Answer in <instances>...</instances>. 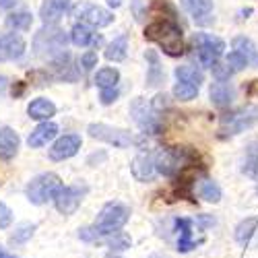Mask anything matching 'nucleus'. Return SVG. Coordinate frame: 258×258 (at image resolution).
Here are the masks:
<instances>
[{"mask_svg": "<svg viewBox=\"0 0 258 258\" xmlns=\"http://www.w3.org/2000/svg\"><path fill=\"white\" fill-rule=\"evenodd\" d=\"M128 219H131V209L126 205L116 201L105 203L97 215L95 223L79 229V238L83 242H103L107 235L120 231L128 223Z\"/></svg>", "mask_w": 258, "mask_h": 258, "instance_id": "f257e3e1", "label": "nucleus"}, {"mask_svg": "<svg viewBox=\"0 0 258 258\" xmlns=\"http://www.w3.org/2000/svg\"><path fill=\"white\" fill-rule=\"evenodd\" d=\"M145 39L157 44L167 56L178 58L184 54V33L176 19H157L145 27Z\"/></svg>", "mask_w": 258, "mask_h": 258, "instance_id": "f03ea898", "label": "nucleus"}, {"mask_svg": "<svg viewBox=\"0 0 258 258\" xmlns=\"http://www.w3.org/2000/svg\"><path fill=\"white\" fill-rule=\"evenodd\" d=\"M33 50L39 58L58 60L67 54V33L56 25H44L33 37Z\"/></svg>", "mask_w": 258, "mask_h": 258, "instance_id": "7ed1b4c3", "label": "nucleus"}, {"mask_svg": "<svg viewBox=\"0 0 258 258\" xmlns=\"http://www.w3.org/2000/svg\"><path fill=\"white\" fill-rule=\"evenodd\" d=\"M258 124V105H244L240 110H233L225 116H221L219 126V139H229L244 131H250Z\"/></svg>", "mask_w": 258, "mask_h": 258, "instance_id": "20e7f679", "label": "nucleus"}, {"mask_svg": "<svg viewBox=\"0 0 258 258\" xmlns=\"http://www.w3.org/2000/svg\"><path fill=\"white\" fill-rule=\"evenodd\" d=\"M62 180L60 176L52 174V171H48V174H39L35 176L27 188H25V195H27V201L31 205H46L48 201H54L56 195L62 190Z\"/></svg>", "mask_w": 258, "mask_h": 258, "instance_id": "39448f33", "label": "nucleus"}, {"mask_svg": "<svg viewBox=\"0 0 258 258\" xmlns=\"http://www.w3.org/2000/svg\"><path fill=\"white\" fill-rule=\"evenodd\" d=\"M192 46L197 50V56L201 60L203 67L213 69L217 64L225 52V41L217 35H211V33H195L192 35Z\"/></svg>", "mask_w": 258, "mask_h": 258, "instance_id": "423d86ee", "label": "nucleus"}, {"mask_svg": "<svg viewBox=\"0 0 258 258\" xmlns=\"http://www.w3.org/2000/svg\"><path fill=\"white\" fill-rule=\"evenodd\" d=\"M131 116L145 135H159L161 133L163 124L159 120V112H155L153 103L147 101L145 97H137L131 103Z\"/></svg>", "mask_w": 258, "mask_h": 258, "instance_id": "0eeeda50", "label": "nucleus"}, {"mask_svg": "<svg viewBox=\"0 0 258 258\" xmlns=\"http://www.w3.org/2000/svg\"><path fill=\"white\" fill-rule=\"evenodd\" d=\"M87 133L91 139H97L101 143L107 145H114L118 149H126L135 143V137L131 133L122 131V128H114V126H107V124H89Z\"/></svg>", "mask_w": 258, "mask_h": 258, "instance_id": "6e6552de", "label": "nucleus"}, {"mask_svg": "<svg viewBox=\"0 0 258 258\" xmlns=\"http://www.w3.org/2000/svg\"><path fill=\"white\" fill-rule=\"evenodd\" d=\"M87 192H89L87 184H73V186H64V188L58 192V195H56V199H54L56 211H58L60 215H73V213L81 207L83 199L87 197Z\"/></svg>", "mask_w": 258, "mask_h": 258, "instance_id": "1a4fd4ad", "label": "nucleus"}, {"mask_svg": "<svg viewBox=\"0 0 258 258\" xmlns=\"http://www.w3.org/2000/svg\"><path fill=\"white\" fill-rule=\"evenodd\" d=\"M73 17L91 27H107L114 21V15L110 11H105L97 5H91V3H79L73 9Z\"/></svg>", "mask_w": 258, "mask_h": 258, "instance_id": "9d476101", "label": "nucleus"}, {"mask_svg": "<svg viewBox=\"0 0 258 258\" xmlns=\"http://www.w3.org/2000/svg\"><path fill=\"white\" fill-rule=\"evenodd\" d=\"M174 229L178 233V242H176L178 252H190L199 244H203V238H195V223H192V219L178 217L174 221Z\"/></svg>", "mask_w": 258, "mask_h": 258, "instance_id": "9b49d317", "label": "nucleus"}, {"mask_svg": "<svg viewBox=\"0 0 258 258\" xmlns=\"http://www.w3.org/2000/svg\"><path fill=\"white\" fill-rule=\"evenodd\" d=\"M83 141L79 135H64L60 137L52 147H50V159L52 161H64V159H71L79 153Z\"/></svg>", "mask_w": 258, "mask_h": 258, "instance_id": "f8f14e48", "label": "nucleus"}, {"mask_svg": "<svg viewBox=\"0 0 258 258\" xmlns=\"http://www.w3.org/2000/svg\"><path fill=\"white\" fill-rule=\"evenodd\" d=\"M131 169H133L135 180H139V182H151V180L157 176L155 153H151V151H143V153H139V155L133 159Z\"/></svg>", "mask_w": 258, "mask_h": 258, "instance_id": "ddd939ff", "label": "nucleus"}, {"mask_svg": "<svg viewBox=\"0 0 258 258\" xmlns=\"http://www.w3.org/2000/svg\"><path fill=\"white\" fill-rule=\"evenodd\" d=\"M25 54V39L19 33L0 35V62H13L23 58Z\"/></svg>", "mask_w": 258, "mask_h": 258, "instance_id": "4468645a", "label": "nucleus"}, {"mask_svg": "<svg viewBox=\"0 0 258 258\" xmlns=\"http://www.w3.org/2000/svg\"><path fill=\"white\" fill-rule=\"evenodd\" d=\"M235 242L244 248H258V217H246L233 231Z\"/></svg>", "mask_w": 258, "mask_h": 258, "instance_id": "2eb2a0df", "label": "nucleus"}, {"mask_svg": "<svg viewBox=\"0 0 258 258\" xmlns=\"http://www.w3.org/2000/svg\"><path fill=\"white\" fill-rule=\"evenodd\" d=\"M182 5L199 25H211L215 21L213 19V0H182Z\"/></svg>", "mask_w": 258, "mask_h": 258, "instance_id": "dca6fc26", "label": "nucleus"}, {"mask_svg": "<svg viewBox=\"0 0 258 258\" xmlns=\"http://www.w3.org/2000/svg\"><path fill=\"white\" fill-rule=\"evenodd\" d=\"M71 9V0H44V5L39 9V17L44 21V25H56Z\"/></svg>", "mask_w": 258, "mask_h": 258, "instance_id": "f3484780", "label": "nucleus"}, {"mask_svg": "<svg viewBox=\"0 0 258 258\" xmlns=\"http://www.w3.org/2000/svg\"><path fill=\"white\" fill-rule=\"evenodd\" d=\"M56 135H58V126H56L54 122L46 120V122L37 124L33 131L29 133V137H27V145H29L31 149H39V147L48 145Z\"/></svg>", "mask_w": 258, "mask_h": 258, "instance_id": "a211bd4d", "label": "nucleus"}, {"mask_svg": "<svg viewBox=\"0 0 258 258\" xmlns=\"http://www.w3.org/2000/svg\"><path fill=\"white\" fill-rule=\"evenodd\" d=\"M209 97L215 107H229L235 97V89L227 81H215L209 87Z\"/></svg>", "mask_w": 258, "mask_h": 258, "instance_id": "6ab92c4d", "label": "nucleus"}, {"mask_svg": "<svg viewBox=\"0 0 258 258\" xmlns=\"http://www.w3.org/2000/svg\"><path fill=\"white\" fill-rule=\"evenodd\" d=\"M19 147H21V139L13 128L9 126L0 128V159L11 161L19 153Z\"/></svg>", "mask_w": 258, "mask_h": 258, "instance_id": "aec40b11", "label": "nucleus"}, {"mask_svg": "<svg viewBox=\"0 0 258 258\" xmlns=\"http://www.w3.org/2000/svg\"><path fill=\"white\" fill-rule=\"evenodd\" d=\"M71 41L79 48H87V46H99L101 44V35L93 33L89 25L85 23H77L71 29Z\"/></svg>", "mask_w": 258, "mask_h": 258, "instance_id": "412c9836", "label": "nucleus"}, {"mask_svg": "<svg viewBox=\"0 0 258 258\" xmlns=\"http://www.w3.org/2000/svg\"><path fill=\"white\" fill-rule=\"evenodd\" d=\"M27 114L33 120H44L46 122L56 114V105L46 97H37L27 105Z\"/></svg>", "mask_w": 258, "mask_h": 258, "instance_id": "4be33fe9", "label": "nucleus"}, {"mask_svg": "<svg viewBox=\"0 0 258 258\" xmlns=\"http://www.w3.org/2000/svg\"><path fill=\"white\" fill-rule=\"evenodd\" d=\"M231 48H233L235 52H240V54L248 60V64H252V67H258V48H256V44H254L250 37H246V35L233 37Z\"/></svg>", "mask_w": 258, "mask_h": 258, "instance_id": "5701e85b", "label": "nucleus"}, {"mask_svg": "<svg viewBox=\"0 0 258 258\" xmlns=\"http://www.w3.org/2000/svg\"><path fill=\"white\" fill-rule=\"evenodd\" d=\"M145 58L149 62V73H147V85L149 87H157V85L163 83L165 79V73L161 69V64H159V56L155 50H147L145 52Z\"/></svg>", "mask_w": 258, "mask_h": 258, "instance_id": "b1692460", "label": "nucleus"}, {"mask_svg": "<svg viewBox=\"0 0 258 258\" xmlns=\"http://www.w3.org/2000/svg\"><path fill=\"white\" fill-rule=\"evenodd\" d=\"M126 50H128V35H120L112 41V44H107L105 58L110 62H122L126 58Z\"/></svg>", "mask_w": 258, "mask_h": 258, "instance_id": "393cba45", "label": "nucleus"}, {"mask_svg": "<svg viewBox=\"0 0 258 258\" xmlns=\"http://www.w3.org/2000/svg\"><path fill=\"white\" fill-rule=\"evenodd\" d=\"M199 89H201V85H197V83L178 81L174 85V97L180 99V101H192V99L199 95Z\"/></svg>", "mask_w": 258, "mask_h": 258, "instance_id": "a878e982", "label": "nucleus"}, {"mask_svg": "<svg viewBox=\"0 0 258 258\" xmlns=\"http://www.w3.org/2000/svg\"><path fill=\"white\" fill-rule=\"evenodd\" d=\"M95 85L99 89H110V87H118V81H120V73L116 69H101L95 75Z\"/></svg>", "mask_w": 258, "mask_h": 258, "instance_id": "bb28decb", "label": "nucleus"}, {"mask_svg": "<svg viewBox=\"0 0 258 258\" xmlns=\"http://www.w3.org/2000/svg\"><path fill=\"white\" fill-rule=\"evenodd\" d=\"M174 75H176L178 81H190V83H197V85H201L205 81L203 71L197 69V67H192V64H182V67H178L174 71Z\"/></svg>", "mask_w": 258, "mask_h": 258, "instance_id": "cd10ccee", "label": "nucleus"}, {"mask_svg": "<svg viewBox=\"0 0 258 258\" xmlns=\"http://www.w3.org/2000/svg\"><path fill=\"white\" fill-rule=\"evenodd\" d=\"M31 21H33L31 13L19 11V13H13V15L7 17V27H11V29H15V31H25V29L31 27Z\"/></svg>", "mask_w": 258, "mask_h": 258, "instance_id": "c85d7f7f", "label": "nucleus"}, {"mask_svg": "<svg viewBox=\"0 0 258 258\" xmlns=\"http://www.w3.org/2000/svg\"><path fill=\"white\" fill-rule=\"evenodd\" d=\"M199 195H201L203 201L215 205V203H219V201H221V188H219V184L215 182V180H205V182H201Z\"/></svg>", "mask_w": 258, "mask_h": 258, "instance_id": "c756f323", "label": "nucleus"}, {"mask_svg": "<svg viewBox=\"0 0 258 258\" xmlns=\"http://www.w3.org/2000/svg\"><path fill=\"white\" fill-rule=\"evenodd\" d=\"M103 242L107 244V248H112V250H128V248H131V244H133L131 235L124 233V231H116L112 235H107Z\"/></svg>", "mask_w": 258, "mask_h": 258, "instance_id": "7c9ffc66", "label": "nucleus"}, {"mask_svg": "<svg viewBox=\"0 0 258 258\" xmlns=\"http://www.w3.org/2000/svg\"><path fill=\"white\" fill-rule=\"evenodd\" d=\"M35 223H25V225H21L11 238H9V242L13 244V246H19V244H25L31 235H33V231H35Z\"/></svg>", "mask_w": 258, "mask_h": 258, "instance_id": "2f4dec72", "label": "nucleus"}, {"mask_svg": "<svg viewBox=\"0 0 258 258\" xmlns=\"http://www.w3.org/2000/svg\"><path fill=\"white\" fill-rule=\"evenodd\" d=\"M225 64L229 67V71L235 75V73H240V71H244L246 67H248V60L240 54V52H235V50H231L227 56H225Z\"/></svg>", "mask_w": 258, "mask_h": 258, "instance_id": "473e14b6", "label": "nucleus"}, {"mask_svg": "<svg viewBox=\"0 0 258 258\" xmlns=\"http://www.w3.org/2000/svg\"><path fill=\"white\" fill-rule=\"evenodd\" d=\"M242 174L258 182V153H250L242 163Z\"/></svg>", "mask_w": 258, "mask_h": 258, "instance_id": "72a5a7b5", "label": "nucleus"}, {"mask_svg": "<svg viewBox=\"0 0 258 258\" xmlns=\"http://www.w3.org/2000/svg\"><path fill=\"white\" fill-rule=\"evenodd\" d=\"M211 71H213L215 81H229V79H231V75H233V73L229 71V67L225 64V60H223V62H217Z\"/></svg>", "mask_w": 258, "mask_h": 258, "instance_id": "f704fd0d", "label": "nucleus"}, {"mask_svg": "<svg viewBox=\"0 0 258 258\" xmlns=\"http://www.w3.org/2000/svg\"><path fill=\"white\" fill-rule=\"evenodd\" d=\"M81 67H83V71H85V73L93 71V69L97 67V52H93V50L85 52V54L81 56Z\"/></svg>", "mask_w": 258, "mask_h": 258, "instance_id": "c9c22d12", "label": "nucleus"}, {"mask_svg": "<svg viewBox=\"0 0 258 258\" xmlns=\"http://www.w3.org/2000/svg\"><path fill=\"white\" fill-rule=\"evenodd\" d=\"M13 223V211L0 201V229H7Z\"/></svg>", "mask_w": 258, "mask_h": 258, "instance_id": "e433bc0d", "label": "nucleus"}, {"mask_svg": "<svg viewBox=\"0 0 258 258\" xmlns=\"http://www.w3.org/2000/svg\"><path fill=\"white\" fill-rule=\"evenodd\" d=\"M101 103L103 105H110L118 99V87H110V89H101V95H99Z\"/></svg>", "mask_w": 258, "mask_h": 258, "instance_id": "4c0bfd02", "label": "nucleus"}, {"mask_svg": "<svg viewBox=\"0 0 258 258\" xmlns=\"http://www.w3.org/2000/svg\"><path fill=\"white\" fill-rule=\"evenodd\" d=\"M151 103H153V107H155V112H163L165 107L169 105V101H167V95H165V93H157V95L151 99Z\"/></svg>", "mask_w": 258, "mask_h": 258, "instance_id": "58836bf2", "label": "nucleus"}, {"mask_svg": "<svg viewBox=\"0 0 258 258\" xmlns=\"http://www.w3.org/2000/svg\"><path fill=\"white\" fill-rule=\"evenodd\" d=\"M133 13H135V19L141 21L143 15H145V9H143V0H133Z\"/></svg>", "mask_w": 258, "mask_h": 258, "instance_id": "ea45409f", "label": "nucleus"}, {"mask_svg": "<svg viewBox=\"0 0 258 258\" xmlns=\"http://www.w3.org/2000/svg\"><path fill=\"white\" fill-rule=\"evenodd\" d=\"M199 223H201L203 229H207V227L215 225V217H211V215H201V217H199Z\"/></svg>", "mask_w": 258, "mask_h": 258, "instance_id": "a19ab883", "label": "nucleus"}, {"mask_svg": "<svg viewBox=\"0 0 258 258\" xmlns=\"http://www.w3.org/2000/svg\"><path fill=\"white\" fill-rule=\"evenodd\" d=\"M17 5V0H0V9H11Z\"/></svg>", "mask_w": 258, "mask_h": 258, "instance_id": "79ce46f5", "label": "nucleus"}, {"mask_svg": "<svg viewBox=\"0 0 258 258\" xmlns=\"http://www.w3.org/2000/svg\"><path fill=\"white\" fill-rule=\"evenodd\" d=\"M105 3H107V7H110V9H118L122 5V0H105Z\"/></svg>", "mask_w": 258, "mask_h": 258, "instance_id": "37998d69", "label": "nucleus"}, {"mask_svg": "<svg viewBox=\"0 0 258 258\" xmlns=\"http://www.w3.org/2000/svg\"><path fill=\"white\" fill-rule=\"evenodd\" d=\"M7 83H9V81H7V77H0V95L5 93V89H7Z\"/></svg>", "mask_w": 258, "mask_h": 258, "instance_id": "c03bdc74", "label": "nucleus"}, {"mask_svg": "<svg viewBox=\"0 0 258 258\" xmlns=\"http://www.w3.org/2000/svg\"><path fill=\"white\" fill-rule=\"evenodd\" d=\"M0 258H17L15 254H11V252H7L5 248H0Z\"/></svg>", "mask_w": 258, "mask_h": 258, "instance_id": "a18cd8bd", "label": "nucleus"}, {"mask_svg": "<svg viewBox=\"0 0 258 258\" xmlns=\"http://www.w3.org/2000/svg\"><path fill=\"white\" fill-rule=\"evenodd\" d=\"M105 258H120V256H116V254H107Z\"/></svg>", "mask_w": 258, "mask_h": 258, "instance_id": "49530a36", "label": "nucleus"}]
</instances>
